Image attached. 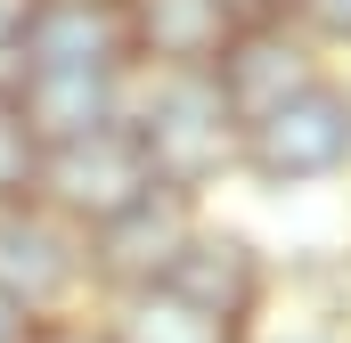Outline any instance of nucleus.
<instances>
[{"instance_id": "1", "label": "nucleus", "mask_w": 351, "mask_h": 343, "mask_svg": "<svg viewBox=\"0 0 351 343\" xmlns=\"http://www.w3.org/2000/svg\"><path fill=\"white\" fill-rule=\"evenodd\" d=\"M123 123L131 139L147 147V164L164 188L213 204L221 180H237V147H245V123L229 115V98L213 74H147L131 66V98H123Z\"/></svg>"}, {"instance_id": "2", "label": "nucleus", "mask_w": 351, "mask_h": 343, "mask_svg": "<svg viewBox=\"0 0 351 343\" xmlns=\"http://www.w3.org/2000/svg\"><path fill=\"white\" fill-rule=\"evenodd\" d=\"M237 180H254L262 196H311L351 180V74H327L302 98L269 106L262 123H245Z\"/></svg>"}, {"instance_id": "3", "label": "nucleus", "mask_w": 351, "mask_h": 343, "mask_svg": "<svg viewBox=\"0 0 351 343\" xmlns=\"http://www.w3.org/2000/svg\"><path fill=\"white\" fill-rule=\"evenodd\" d=\"M164 294L188 303V311H204V319H221V327H237V335H254V327H269V303H278V261H269V246L254 229L204 213L188 254L164 278Z\"/></svg>"}, {"instance_id": "4", "label": "nucleus", "mask_w": 351, "mask_h": 343, "mask_svg": "<svg viewBox=\"0 0 351 343\" xmlns=\"http://www.w3.org/2000/svg\"><path fill=\"white\" fill-rule=\"evenodd\" d=\"M164 180L147 164V147L131 139V123H106V131H90V139H66V147H49L41 156V204L58 213V221H74V229H106L114 213H131L139 196H156Z\"/></svg>"}, {"instance_id": "5", "label": "nucleus", "mask_w": 351, "mask_h": 343, "mask_svg": "<svg viewBox=\"0 0 351 343\" xmlns=\"http://www.w3.org/2000/svg\"><path fill=\"white\" fill-rule=\"evenodd\" d=\"M0 294H8L25 319L82 311L90 303V237L74 221H58L41 196L0 204Z\"/></svg>"}, {"instance_id": "6", "label": "nucleus", "mask_w": 351, "mask_h": 343, "mask_svg": "<svg viewBox=\"0 0 351 343\" xmlns=\"http://www.w3.org/2000/svg\"><path fill=\"white\" fill-rule=\"evenodd\" d=\"M213 204L180 196V188H156L139 196L131 213H114L106 229H90V303H131V294H156L172 278V261L188 254L196 221Z\"/></svg>"}, {"instance_id": "7", "label": "nucleus", "mask_w": 351, "mask_h": 343, "mask_svg": "<svg viewBox=\"0 0 351 343\" xmlns=\"http://www.w3.org/2000/svg\"><path fill=\"white\" fill-rule=\"evenodd\" d=\"M327 74H335V58H327L294 16H278V25H237L229 49H221V66H213V82H221V98H229L237 123H262L269 106L302 98V90L327 82Z\"/></svg>"}, {"instance_id": "8", "label": "nucleus", "mask_w": 351, "mask_h": 343, "mask_svg": "<svg viewBox=\"0 0 351 343\" xmlns=\"http://www.w3.org/2000/svg\"><path fill=\"white\" fill-rule=\"evenodd\" d=\"M25 66H74V74H131V25L123 0H33L25 25Z\"/></svg>"}, {"instance_id": "9", "label": "nucleus", "mask_w": 351, "mask_h": 343, "mask_svg": "<svg viewBox=\"0 0 351 343\" xmlns=\"http://www.w3.org/2000/svg\"><path fill=\"white\" fill-rule=\"evenodd\" d=\"M123 25H131V66L147 74H213L237 33L221 0H123Z\"/></svg>"}, {"instance_id": "10", "label": "nucleus", "mask_w": 351, "mask_h": 343, "mask_svg": "<svg viewBox=\"0 0 351 343\" xmlns=\"http://www.w3.org/2000/svg\"><path fill=\"white\" fill-rule=\"evenodd\" d=\"M8 98L25 106V123L41 131V147H66V139H90L106 123H123V98H131V74H74V66H25Z\"/></svg>"}, {"instance_id": "11", "label": "nucleus", "mask_w": 351, "mask_h": 343, "mask_svg": "<svg viewBox=\"0 0 351 343\" xmlns=\"http://www.w3.org/2000/svg\"><path fill=\"white\" fill-rule=\"evenodd\" d=\"M106 311H114L123 343H254V335H237V327H221V319H204V311H188V303H172L164 286L156 294H131V303H106Z\"/></svg>"}, {"instance_id": "12", "label": "nucleus", "mask_w": 351, "mask_h": 343, "mask_svg": "<svg viewBox=\"0 0 351 343\" xmlns=\"http://www.w3.org/2000/svg\"><path fill=\"white\" fill-rule=\"evenodd\" d=\"M41 131L25 123V106L0 90V204H25V196H41Z\"/></svg>"}, {"instance_id": "13", "label": "nucleus", "mask_w": 351, "mask_h": 343, "mask_svg": "<svg viewBox=\"0 0 351 343\" xmlns=\"http://www.w3.org/2000/svg\"><path fill=\"white\" fill-rule=\"evenodd\" d=\"M25 343H123V327H114L106 303H82V311H49V319H33Z\"/></svg>"}, {"instance_id": "14", "label": "nucleus", "mask_w": 351, "mask_h": 343, "mask_svg": "<svg viewBox=\"0 0 351 343\" xmlns=\"http://www.w3.org/2000/svg\"><path fill=\"white\" fill-rule=\"evenodd\" d=\"M294 25H302L327 58H351V0H294Z\"/></svg>"}, {"instance_id": "15", "label": "nucleus", "mask_w": 351, "mask_h": 343, "mask_svg": "<svg viewBox=\"0 0 351 343\" xmlns=\"http://www.w3.org/2000/svg\"><path fill=\"white\" fill-rule=\"evenodd\" d=\"M25 25H33V0H0V90L16 82V58H25Z\"/></svg>"}, {"instance_id": "16", "label": "nucleus", "mask_w": 351, "mask_h": 343, "mask_svg": "<svg viewBox=\"0 0 351 343\" xmlns=\"http://www.w3.org/2000/svg\"><path fill=\"white\" fill-rule=\"evenodd\" d=\"M254 343H351V327H327V319H294V327H254Z\"/></svg>"}, {"instance_id": "17", "label": "nucleus", "mask_w": 351, "mask_h": 343, "mask_svg": "<svg viewBox=\"0 0 351 343\" xmlns=\"http://www.w3.org/2000/svg\"><path fill=\"white\" fill-rule=\"evenodd\" d=\"M229 8V25H278V16H294V0H221Z\"/></svg>"}, {"instance_id": "18", "label": "nucleus", "mask_w": 351, "mask_h": 343, "mask_svg": "<svg viewBox=\"0 0 351 343\" xmlns=\"http://www.w3.org/2000/svg\"><path fill=\"white\" fill-rule=\"evenodd\" d=\"M25 335H33V319H25V311L0 294V343H25Z\"/></svg>"}]
</instances>
